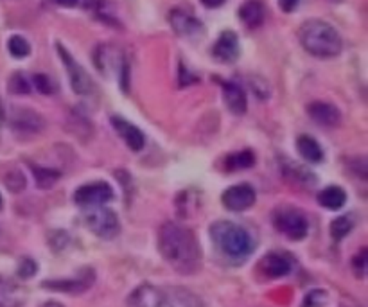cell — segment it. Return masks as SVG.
Returning <instances> with one entry per match:
<instances>
[{
	"instance_id": "25",
	"label": "cell",
	"mask_w": 368,
	"mask_h": 307,
	"mask_svg": "<svg viewBox=\"0 0 368 307\" xmlns=\"http://www.w3.org/2000/svg\"><path fill=\"white\" fill-rule=\"evenodd\" d=\"M352 229H354V221L347 214L340 215L336 220H332L331 226H329V232H331V237L334 239V241H341V239H345L347 235L350 234V230Z\"/></svg>"
},
{
	"instance_id": "36",
	"label": "cell",
	"mask_w": 368,
	"mask_h": 307,
	"mask_svg": "<svg viewBox=\"0 0 368 307\" xmlns=\"http://www.w3.org/2000/svg\"><path fill=\"white\" fill-rule=\"evenodd\" d=\"M300 4V0H278V6H280V10L284 13H291V11H295Z\"/></svg>"
},
{
	"instance_id": "11",
	"label": "cell",
	"mask_w": 368,
	"mask_h": 307,
	"mask_svg": "<svg viewBox=\"0 0 368 307\" xmlns=\"http://www.w3.org/2000/svg\"><path fill=\"white\" fill-rule=\"evenodd\" d=\"M127 307H173L167 295L156 286L142 284L132 291L126 300Z\"/></svg>"
},
{
	"instance_id": "3",
	"label": "cell",
	"mask_w": 368,
	"mask_h": 307,
	"mask_svg": "<svg viewBox=\"0 0 368 307\" xmlns=\"http://www.w3.org/2000/svg\"><path fill=\"white\" fill-rule=\"evenodd\" d=\"M298 38L305 51L316 58H334L341 52L340 32L323 20H307L302 23Z\"/></svg>"
},
{
	"instance_id": "34",
	"label": "cell",
	"mask_w": 368,
	"mask_h": 307,
	"mask_svg": "<svg viewBox=\"0 0 368 307\" xmlns=\"http://www.w3.org/2000/svg\"><path fill=\"white\" fill-rule=\"evenodd\" d=\"M194 83H198V78L187 70L185 65L180 63V87H191Z\"/></svg>"
},
{
	"instance_id": "21",
	"label": "cell",
	"mask_w": 368,
	"mask_h": 307,
	"mask_svg": "<svg viewBox=\"0 0 368 307\" xmlns=\"http://www.w3.org/2000/svg\"><path fill=\"white\" fill-rule=\"evenodd\" d=\"M318 203L327 211H340L347 203V193L338 185H329L318 193Z\"/></svg>"
},
{
	"instance_id": "2",
	"label": "cell",
	"mask_w": 368,
	"mask_h": 307,
	"mask_svg": "<svg viewBox=\"0 0 368 307\" xmlns=\"http://www.w3.org/2000/svg\"><path fill=\"white\" fill-rule=\"evenodd\" d=\"M210 239L219 252L230 261L243 262L254 253L255 243L248 230L232 221H216L209 229Z\"/></svg>"
},
{
	"instance_id": "26",
	"label": "cell",
	"mask_w": 368,
	"mask_h": 307,
	"mask_svg": "<svg viewBox=\"0 0 368 307\" xmlns=\"http://www.w3.org/2000/svg\"><path fill=\"white\" fill-rule=\"evenodd\" d=\"M31 79L23 72H14L10 78V81H8V88L14 96H28L31 92Z\"/></svg>"
},
{
	"instance_id": "33",
	"label": "cell",
	"mask_w": 368,
	"mask_h": 307,
	"mask_svg": "<svg viewBox=\"0 0 368 307\" xmlns=\"http://www.w3.org/2000/svg\"><path fill=\"white\" fill-rule=\"evenodd\" d=\"M367 248H361V252L352 259V268H354L356 275H358L359 279L365 277V273H367Z\"/></svg>"
},
{
	"instance_id": "30",
	"label": "cell",
	"mask_w": 368,
	"mask_h": 307,
	"mask_svg": "<svg viewBox=\"0 0 368 307\" xmlns=\"http://www.w3.org/2000/svg\"><path fill=\"white\" fill-rule=\"evenodd\" d=\"M37 271H38V264L32 261L31 257H22V259H20L19 268H17V273H19L20 279H32Z\"/></svg>"
},
{
	"instance_id": "24",
	"label": "cell",
	"mask_w": 368,
	"mask_h": 307,
	"mask_svg": "<svg viewBox=\"0 0 368 307\" xmlns=\"http://www.w3.org/2000/svg\"><path fill=\"white\" fill-rule=\"evenodd\" d=\"M31 169L32 174H34V182H37L38 187L43 189V191L52 187V185L61 178V173L56 169H50V167H40V165L37 167V165H31Z\"/></svg>"
},
{
	"instance_id": "19",
	"label": "cell",
	"mask_w": 368,
	"mask_h": 307,
	"mask_svg": "<svg viewBox=\"0 0 368 307\" xmlns=\"http://www.w3.org/2000/svg\"><path fill=\"white\" fill-rule=\"evenodd\" d=\"M223 99L227 108L234 115H243L246 112V108H248L245 90L234 81L223 83Z\"/></svg>"
},
{
	"instance_id": "14",
	"label": "cell",
	"mask_w": 368,
	"mask_h": 307,
	"mask_svg": "<svg viewBox=\"0 0 368 307\" xmlns=\"http://www.w3.org/2000/svg\"><path fill=\"white\" fill-rule=\"evenodd\" d=\"M11 128L19 134H40L45 128V123L41 119V115L37 112L28 110V108H17L11 114Z\"/></svg>"
},
{
	"instance_id": "8",
	"label": "cell",
	"mask_w": 368,
	"mask_h": 307,
	"mask_svg": "<svg viewBox=\"0 0 368 307\" xmlns=\"http://www.w3.org/2000/svg\"><path fill=\"white\" fill-rule=\"evenodd\" d=\"M56 47H58V54L59 58H61V61H63V67L65 70H67L68 79H70V87H72L74 92L78 94V96H87V94H90L92 81L87 70L83 69L81 65L74 60V56L70 54L61 43H58Z\"/></svg>"
},
{
	"instance_id": "10",
	"label": "cell",
	"mask_w": 368,
	"mask_h": 307,
	"mask_svg": "<svg viewBox=\"0 0 368 307\" xmlns=\"http://www.w3.org/2000/svg\"><path fill=\"white\" fill-rule=\"evenodd\" d=\"M255 200H257V193L250 184L232 185L221 194V202H223L225 209L232 212L248 211L255 205Z\"/></svg>"
},
{
	"instance_id": "7",
	"label": "cell",
	"mask_w": 368,
	"mask_h": 307,
	"mask_svg": "<svg viewBox=\"0 0 368 307\" xmlns=\"http://www.w3.org/2000/svg\"><path fill=\"white\" fill-rule=\"evenodd\" d=\"M94 282H96V271L92 270V268H83L78 275L72 277V279L43 280L41 288L50 289V291H58V293L79 295L85 293L87 289H90Z\"/></svg>"
},
{
	"instance_id": "16",
	"label": "cell",
	"mask_w": 368,
	"mask_h": 307,
	"mask_svg": "<svg viewBox=\"0 0 368 307\" xmlns=\"http://www.w3.org/2000/svg\"><path fill=\"white\" fill-rule=\"evenodd\" d=\"M307 115L320 126L334 128L341 120V114L336 106L325 101H313L307 105Z\"/></svg>"
},
{
	"instance_id": "9",
	"label": "cell",
	"mask_w": 368,
	"mask_h": 307,
	"mask_svg": "<svg viewBox=\"0 0 368 307\" xmlns=\"http://www.w3.org/2000/svg\"><path fill=\"white\" fill-rule=\"evenodd\" d=\"M114 200V189L106 182H92V184L81 185L74 193V202L76 205L90 209V207H99Z\"/></svg>"
},
{
	"instance_id": "37",
	"label": "cell",
	"mask_w": 368,
	"mask_h": 307,
	"mask_svg": "<svg viewBox=\"0 0 368 307\" xmlns=\"http://www.w3.org/2000/svg\"><path fill=\"white\" fill-rule=\"evenodd\" d=\"M201 4L207 8H219L221 4H225V0H201Z\"/></svg>"
},
{
	"instance_id": "17",
	"label": "cell",
	"mask_w": 368,
	"mask_h": 307,
	"mask_svg": "<svg viewBox=\"0 0 368 307\" xmlns=\"http://www.w3.org/2000/svg\"><path fill=\"white\" fill-rule=\"evenodd\" d=\"M112 126L115 128V131L119 134V137L123 138L126 146L132 149V151H141L145 144V137L141 129L136 128L135 124L127 123L123 117H112Z\"/></svg>"
},
{
	"instance_id": "18",
	"label": "cell",
	"mask_w": 368,
	"mask_h": 307,
	"mask_svg": "<svg viewBox=\"0 0 368 307\" xmlns=\"http://www.w3.org/2000/svg\"><path fill=\"white\" fill-rule=\"evenodd\" d=\"M28 302V291L14 280L0 275V307H23Z\"/></svg>"
},
{
	"instance_id": "4",
	"label": "cell",
	"mask_w": 368,
	"mask_h": 307,
	"mask_svg": "<svg viewBox=\"0 0 368 307\" xmlns=\"http://www.w3.org/2000/svg\"><path fill=\"white\" fill-rule=\"evenodd\" d=\"M273 226L291 241H302L309 232V221L305 214L293 207H278L273 212Z\"/></svg>"
},
{
	"instance_id": "23",
	"label": "cell",
	"mask_w": 368,
	"mask_h": 307,
	"mask_svg": "<svg viewBox=\"0 0 368 307\" xmlns=\"http://www.w3.org/2000/svg\"><path fill=\"white\" fill-rule=\"evenodd\" d=\"M254 164H255V155L250 151V149L230 153V155L225 158V169L230 171V173H234V171L250 169Z\"/></svg>"
},
{
	"instance_id": "12",
	"label": "cell",
	"mask_w": 368,
	"mask_h": 307,
	"mask_svg": "<svg viewBox=\"0 0 368 307\" xmlns=\"http://www.w3.org/2000/svg\"><path fill=\"white\" fill-rule=\"evenodd\" d=\"M259 270L268 279H280V277H286L291 273V270H293V259L287 253L269 252L260 259Z\"/></svg>"
},
{
	"instance_id": "29",
	"label": "cell",
	"mask_w": 368,
	"mask_h": 307,
	"mask_svg": "<svg viewBox=\"0 0 368 307\" xmlns=\"http://www.w3.org/2000/svg\"><path fill=\"white\" fill-rule=\"evenodd\" d=\"M327 302V293L323 289H313L305 295L302 307H323Z\"/></svg>"
},
{
	"instance_id": "15",
	"label": "cell",
	"mask_w": 368,
	"mask_h": 307,
	"mask_svg": "<svg viewBox=\"0 0 368 307\" xmlns=\"http://www.w3.org/2000/svg\"><path fill=\"white\" fill-rule=\"evenodd\" d=\"M239 52H241L239 40L234 31L221 32V36L214 43L212 49V56L221 63H234L239 58Z\"/></svg>"
},
{
	"instance_id": "38",
	"label": "cell",
	"mask_w": 368,
	"mask_h": 307,
	"mask_svg": "<svg viewBox=\"0 0 368 307\" xmlns=\"http://www.w3.org/2000/svg\"><path fill=\"white\" fill-rule=\"evenodd\" d=\"M40 307H65L61 302H56V300H47V302L41 304Z\"/></svg>"
},
{
	"instance_id": "39",
	"label": "cell",
	"mask_w": 368,
	"mask_h": 307,
	"mask_svg": "<svg viewBox=\"0 0 368 307\" xmlns=\"http://www.w3.org/2000/svg\"><path fill=\"white\" fill-rule=\"evenodd\" d=\"M2 119H4V115H2V105H0V129H2Z\"/></svg>"
},
{
	"instance_id": "40",
	"label": "cell",
	"mask_w": 368,
	"mask_h": 307,
	"mask_svg": "<svg viewBox=\"0 0 368 307\" xmlns=\"http://www.w3.org/2000/svg\"><path fill=\"white\" fill-rule=\"evenodd\" d=\"M0 209H2V196H0Z\"/></svg>"
},
{
	"instance_id": "6",
	"label": "cell",
	"mask_w": 368,
	"mask_h": 307,
	"mask_svg": "<svg viewBox=\"0 0 368 307\" xmlns=\"http://www.w3.org/2000/svg\"><path fill=\"white\" fill-rule=\"evenodd\" d=\"M85 225L92 234L101 239H114L121 232V221L112 209L106 207H90V211L85 214Z\"/></svg>"
},
{
	"instance_id": "1",
	"label": "cell",
	"mask_w": 368,
	"mask_h": 307,
	"mask_svg": "<svg viewBox=\"0 0 368 307\" xmlns=\"http://www.w3.org/2000/svg\"><path fill=\"white\" fill-rule=\"evenodd\" d=\"M159 252L180 275H192L201 268V248L192 230L167 221L159 230Z\"/></svg>"
},
{
	"instance_id": "31",
	"label": "cell",
	"mask_w": 368,
	"mask_h": 307,
	"mask_svg": "<svg viewBox=\"0 0 368 307\" xmlns=\"http://www.w3.org/2000/svg\"><path fill=\"white\" fill-rule=\"evenodd\" d=\"M4 184L6 187L10 189V191H13V193H20V191L25 187V176H23L20 171H13V173H10L6 176Z\"/></svg>"
},
{
	"instance_id": "28",
	"label": "cell",
	"mask_w": 368,
	"mask_h": 307,
	"mask_svg": "<svg viewBox=\"0 0 368 307\" xmlns=\"http://www.w3.org/2000/svg\"><path fill=\"white\" fill-rule=\"evenodd\" d=\"M58 6H65V8H85V10H92L99 13L105 8L103 0H54Z\"/></svg>"
},
{
	"instance_id": "27",
	"label": "cell",
	"mask_w": 368,
	"mask_h": 307,
	"mask_svg": "<svg viewBox=\"0 0 368 307\" xmlns=\"http://www.w3.org/2000/svg\"><path fill=\"white\" fill-rule=\"evenodd\" d=\"M8 51H10L11 56L14 58H25L31 52V45H29V41L25 38L19 36V34H14V36L10 38L8 41Z\"/></svg>"
},
{
	"instance_id": "22",
	"label": "cell",
	"mask_w": 368,
	"mask_h": 307,
	"mask_svg": "<svg viewBox=\"0 0 368 307\" xmlns=\"http://www.w3.org/2000/svg\"><path fill=\"white\" fill-rule=\"evenodd\" d=\"M296 147H298V153L302 155V158L311 164H320L323 160V149L320 147V144L314 140L309 135H302L296 140Z\"/></svg>"
},
{
	"instance_id": "32",
	"label": "cell",
	"mask_w": 368,
	"mask_h": 307,
	"mask_svg": "<svg viewBox=\"0 0 368 307\" xmlns=\"http://www.w3.org/2000/svg\"><path fill=\"white\" fill-rule=\"evenodd\" d=\"M31 85H34V88H37L38 92L45 94V96H49V94L54 92L52 81H50L49 76H45V74H34V76H32Z\"/></svg>"
},
{
	"instance_id": "5",
	"label": "cell",
	"mask_w": 368,
	"mask_h": 307,
	"mask_svg": "<svg viewBox=\"0 0 368 307\" xmlns=\"http://www.w3.org/2000/svg\"><path fill=\"white\" fill-rule=\"evenodd\" d=\"M94 63L97 65L99 72H103L105 76H108L110 72H114L115 69L121 74V88L124 92H127L130 88V65H127L126 58L119 49H115L114 45H99L97 51L94 52Z\"/></svg>"
},
{
	"instance_id": "20",
	"label": "cell",
	"mask_w": 368,
	"mask_h": 307,
	"mask_svg": "<svg viewBox=\"0 0 368 307\" xmlns=\"http://www.w3.org/2000/svg\"><path fill=\"white\" fill-rule=\"evenodd\" d=\"M264 17H266V11H264L263 2H259V0H248L239 10V19L245 22L246 28L250 29L259 28L264 22Z\"/></svg>"
},
{
	"instance_id": "13",
	"label": "cell",
	"mask_w": 368,
	"mask_h": 307,
	"mask_svg": "<svg viewBox=\"0 0 368 307\" xmlns=\"http://www.w3.org/2000/svg\"><path fill=\"white\" fill-rule=\"evenodd\" d=\"M169 23L174 29L178 36L183 38H194L200 36L203 32V23L200 20L192 17L191 13H187L183 10H173L169 13Z\"/></svg>"
},
{
	"instance_id": "35",
	"label": "cell",
	"mask_w": 368,
	"mask_h": 307,
	"mask_svg": "<svg viewBox=\"0 0 368 307\" xmlns=\"http://www.w3.org/2000/svg\"><path fill=\"white\" fill-rule=\"evenodd\" d=\"M67 243H68V235L65 234V232H61V230L52 232V235H50V246L56 248V250H61V248H65V244Z\"/></svg>"
}]
</instances>
